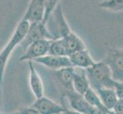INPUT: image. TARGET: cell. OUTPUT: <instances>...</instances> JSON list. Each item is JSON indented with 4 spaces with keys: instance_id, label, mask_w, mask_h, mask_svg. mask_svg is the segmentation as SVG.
<instances>
[{
    "instance_id": "obj_1",
    "label": "cell",
    "mask_w": 123,
    "mask_h": 114,
    "mask_svg": "<svg viewBox=\"0 0 123 114\" xmlns=\"http://www.w3.org/2000/svg\"><path fill=\"white\" fill-rule=\"evenodd\" d=\"M85 71L92 89L96 91L102 87L112 88L114 80L110 69L103 61L95 62Z\"/></svg>"
},
{
    "instance_id": "obj_2",
    "label": "cell",
    "mask_w": 123,
    "mask_h": 114,
    "mask_svg": "<svg viewBox=\"0 0 123 114\" xmlns=\"http://www.w3.org/2000/svg\"><path fill=\"white\" fill-rule=\"evenodd\" d=\"M29 27V23L26 21L21 20L18 26L15 28V30L12 34L11 39L8 42L7 45L4 47V49L0 53V94H1V88L3 80V75L5 72L6 66L8 61L11 53L15 49L18 44L24 40V38L26 35L27 31Z\"/></svg>"
},
{
    "instance_id": "obj_3",
    "label": "cell",
    "mask_w": 123,
    "mask_h": 114,
    "mask_svg": "<svg viewBox=\"0 0 123 114\" xmlns=\"http://www.w3.org/2000/svg\"><path fill=\"white\" fill-rule=\"evenodd\" d=\"M46 25L53 37V40L64 37L72 31L63 13L61 4H58L47 21Z\"/></svg>"
},
{
    "instance_id": "obj_4",
    "label": "cell",
    "mask_w": 123,
    "mask_h": 114,
    "mask_svg": "<svg viewBox=\"0 0 123 114\" xmlns=\"http://www.w3.org/2000/svg\"><path fill=\"white\" fill-rule=\"evenodd\" d=\"M109 67L113 80L123 81V51L121 48H109L103 60Z\"/></svg>"
},
{
    "instance_id": "obj_5",
    "label": "cell",
    "mask_w": 123,
    "mask_h": 114,
    "mask_svg": "<svg viewBox=\"0 0 123 114\" xmlns=\"http://www.w3.org/2000/svg\"><path fill=\"white\" fill-rule=\"evenodd\" d=\"M39 40H53V37L48 31L46 23L43 21L29 23V27L24 40L21 43L25 49L32 42Z\"/></svg>"
},
{
    "instance_id": "obj_6",
    "label": "cell",
    "mask_w": 123,
    "mask_h": 114,
    "mask_svg": "<svg viewBox=\"0 0 123 114\" xmlns=\"http://www.w3.org/2000/svg\"><path fill=\"white\" fill-rule=\"evenodd\" d=\"M50 41L51 40H39L32 42L25 49V53L19 61H34L37 58L48 54Z\"/></svg>"
},
{
    "instance_id": "obj_7",
    "label": "cell",
    "mask_w": 123,
    "mask_h": 114,
    "mask_svg": "<svg viewBox=\"0 0 123 114\" xmlns=\"http://www.w3.org/2000/svg\"><path fill=\"white\" fill-rule=\"evenodd\" d=\"M34 61L54 71L63 68H67V67H73L68 56L47 54L45 56L35 59Z\"/></svg>"
},
{
    "instance_id": "obj_8",
    "label": "cell",
    "mask_w": 123,
    "mask_h": 114,
    "mask_svg": "<svg viewBox=\"0 0 123 114\" xmlns=\"http://www.w3.org/2000/svg\"><path fill=\"white\" fill-rule=\"evenodd\" d=\"M31 107L40 114H61L67 109L63 105L44 96L36 99Z\"/></svg>"
},
{
    "instance_id": "obj_9",
    "label": "cell",
    "mask_w": 123,
    "mask_h": 114,
    "mask_svg": "<svg viewBox=\"0 0 123 114\" xmlns=\"http://www.w3.org/2000/svg\"><path fill=\"white\" fill-rule=\"evenodd\" d=\"M62 98H66L69 101L70 107L73 110L79 112L82 114H90L92 106L84 98L83 95L80 94L74 90L66 92L63 94Z\"/></svg>"
},
{
    "instance_id": "obj_10",
    "label": "cell",
    "mask_w": 123,
    "mask_h": 114,
    "mask_svg": "<svg viewBox=\"0 0 123 114\" xmlns=\"http://www.w3.org/2000/svg\"><path fill=\"white\" fill-rule=\"evenodd\" d=\"M44 15V0H30L22 20L28 23L42 22Z\"/></svg>"
},
{
    "instance_id": "obj_11",
    "label": "cell",
    "mask_w": 123,
    "mask_h": 114,
    "mask_svg": "<svg viewBox=\"0 0 123 114\" xmlns=\"http://www.w3.org/2000/svg\"><path fill=\"white\" fill-rule=\"evenodd\" d=\"M74 67L63 68L56 70L54 77L56 78L58 86L61 87V91L63 95L66 92L74 90L73 87V78H74Z\"/></svg>"
},
{
    "instance_id": "obj_12",
    "label": "cell",
    "mask_w": 123,
    "mask_h": 114,
    "mask_svg": "<svg viewBox=\"0 0 123 114\" xmlns=\"http://www.w3.org/2000/svg\"><path fill=\"white\" fill-rule=\"evenodd\" d=\"M73 67L86 69L95 63L90 53L86 49H81L68 56Z\"/></svg>"
},
{
    "instance_id": "obj_13",
    "label": "cell",
    "mask_w": 123,
    "mask_h": 114,
    "mask_svg": "<svg viewBox=\"0 0 123 114\" xmlns=\"http://www.w3.org/2000/svg\"><path fill=\"white\" fill-rule=\"evenodd\" d=\"M29 66V84L31 91L36 98V99L40 98L44 96V85L41 81L40 75L35 69L32 61H28Z\"/></svg>"
},
{
    "instance_id": "obj_14",
    "label": "cell",
    "mask_w": 123,
    "mask_h": 114,
    "mask_svg": "<svg viewBox=\"0 0 123 114\" xmlns=\"http://www.w3.org/2000/svg\"><path fill=\"white\" fill-rule=\"evenodd\" d=\"M74 68V78H73V87L74 90L80 94L83 95L89 88L90 87L86 71L83 69Z\"/></svg>"
},
{
    "instance_id": "obj_15",
    "label": "cell",
    "mask_w": 123,
    "mask_h": 114,
    "mask_svg": "<svg viewBox=\"0 0 123 114\" xmlns=\"http://www.w3.org/2000/svg\"><path fill=\"white\" fill-rule=\"evenodd\" d=\"M61 39L64 43L68 56L71 53L79 51V50L86 49L83 40L73 31H71Z\"/></svg>"
},
{
    "instance_id": "obj_16",
    "label": "cell",
    "mask_w": 123,
    "mask_h": 114,
    "mask_svg": "<svg viewBox=\"0 0 123 114\" xmlns=\"http://www.w3.org/2000/svg\"><path fill=\"white\" fill-rule=\"evenodd\" d=\"M103 103V106L107 109H112L118 100L115 91L112 88L102 87L95 91Z\"/></svg>"
},
{
    "instance_id": "obj_17",
    "label": "cell",
    "mask_w": 123,
    "mask_h": 114,
    "mask_svg": "<svg viewBox=\"0 0 123 114\" xmlns=\"http://www.w3.org/2000/svg\"><path fill=\"white\" fill-rule=\"evenodd\" d=\"M48 54L55 55V56H68V53H67L64 43L61 38L51 40L49 46Z\"/></svg>"
},
{
    "instance_id": "obj_18",
    "label": "cell",
    "mask_w": 123,
    "mask_h": 114,
    "mask_svg": "<svg viewBox=\"0 0 123 114\" xmlns=\"http://www.w3.org/2000/svg\"><path fill=\"white\" fill-rule=\"evenodd\" d=\"M83 97L89 103V104H90L92 107L99 108L101 109H104V110H106L107 109L103 106V103L101 102V100L99 98L98 94H96V92L93 89H92L91 87H90L86 92H85Z\"/></svg>"
},
{
    "instance_id": "obj_19",
    "label": "cell",
    "mask_w": 123,
    "mask_h": 114,
    "mask_svg": "<svg viewBox=\"0 0 123 114\" xmlns=\"http://www.w3.org/2000/svg\"><path fill=\"white\" fill-rule=\"evenodd\" d=\"M99 7L114 12H121L123 9V0H103Z\"/></svg>"
},
{
    "instance_id": "obj_20",
    "label": "cell",
    "mask_w": 123,
    "mask_h": 114,
    "mask_svg": "<svg viewBox=\"0 0 123 114\" xmlns=\"http://www.w3.org/2000/svg\"><path fill=\"white\" fill-rule=\"evenodd\" d=\"M59 1L60 0H44V15L43 18L44 23L47 22L55 8L59 4Z\"/></svg>"
},
{
    "instance_id": "obj_21",
    "label": "cell",
    "mask_w": 123,
    "mask_h": 114,
    "mask_svg": "<svg viewBox=\"0 0 123 114\" xmlns=\"http://www.w3.org/2000/svg\"><path fill=\"white\" fill-rule=\"evenodd\" d=\"M112 89L115 91L118 99H123V83L114 80Z\"/></svg>"
},
{
    "instance_id": "obj_22",
    "label": "cell",
    "mask_w": 123,
    "mask_h": 114,
    "mask_svg": "<svg viewBox=\"0 0 123 114\" xmlns=\"http://www.w3.org/2000/svg\"><path fill=\"white\" fill-rule=\"evenodd\" d=\"M112 110L118 114H123V99H118Z\"/></svg>"
},
{
    "instance_id": "obj_23",
    "label": "cell",
    "mask_w": 123,
    "mask_h": 114,
    "mask_svg": "<svg viewBox=\"0 0 123 114\" xmlns=\"http://www.w3.org/2000/svg\"><path fill=\"white\" fill-rule=\"evenodd\" d=\"M18 114H40L36 109L31 107H25L19 109L18 111Z\"/></svg>"
},
{
    "instance_id": "obj_24",
    "label": "cell",
    "mask_w": 123,
    "mask_h": 114,
    "mask_svg": "<svg viewBox=\"0 0 123 114\" xmlns=\"http://www.w3.org/2000/svg\"><path fill=\"white\" fill-rule=\"evenodd\" d=\"M107 110H104V109H101L99 108H96V107H92L91 109V111L90 114H108Z\"/></svg>"
},
{
    "instance_id": "obj_25",
    "label": "cell",
    "mask_w": 123,
    "mask_h": 114,
    "mask_svg": "<svg viewBox=\"0 0 123 114\" xmlns=\"http://www.w3.org/2000/svg\"><path fill=\"white\" fill-rule=\"evenodd\" d=\"M61 114H82V113H80L79 112H77V111H75V110H70V109H66L64 111H63Z\"/></svg>"
},
{
    "instance_id": "obj_26",
    "label": "cell",
    "mask_w": 123,
    "mask_h": 114,
    "mask_svg": "<svg viewBox=\"0 0 123 114\" xmlns=\"http://www.w3.org/2000/svg\"><path fill=\"white\" fill-rule=\"evenodd\" d=\"M107 113H108V114H118V113H115V112H113L112 109H108L107 110Z\"/></svg>"
},
{
    "instance_id": "obj_27",
    "label": "cell",
    "mask_w": 123,
    "mask_h": 114,
    "mask_svg": "<svg viewBox=\"0 0 123 114\" xmlns=\"http://www.w3.org/2000/svg\"><path fill=\"white\" fill-rule=\"evenodd\" d=\"M12 114H18V112H15V113H12Z\"/></svg>"
}]
</instances>
